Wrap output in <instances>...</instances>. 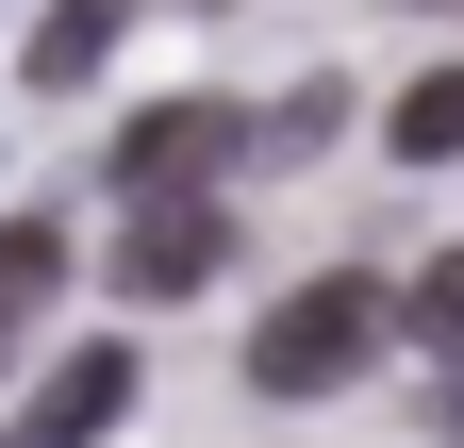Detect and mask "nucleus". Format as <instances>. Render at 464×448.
I'll return each instance as SVG.
<instances>
[{
  "mask_svg": "<svg viewBox=\"0 0 464 448\" xmlns=\"http://www.w3.org/2000/svg\"><path fill=\"white\" fill-rule=\"evenodd\" d=\"M116 34H133V0H50V17H34V83H100Z\"/></svg>",
  "mask_w": 464,
  "mask_h": 448,
  "instance_id": "nucleus-6",
  "label": "nucleus"
},
{
  "mask_svg": "<svg viewBox=\"0 0 464 448\" xmlns=\"http://www.w3.org/2000/svg\"><path fill=\"white\" fill-rule=\"evenodd\" d=\"M116 415H133V349H67L34 382V415H17V448H100Z\"/></svg>",
  "mask_w": 464,
  "mask_h": 448,
  "instance_id": "nucleus-4",
  "label": "nucleus"
},
{
  "mask_svg": "<svg viewBox=\"0 0 464 448\" xmlns=\"http://www.w3.org/2000/svg\"><path fill=\"white\" fill-rule=\"evenodd\" d=\"M382 316H398L382 283H299L249 332V382H266V399H348V382L382 365Z\"/></svg>",
  "mask_w": 464,
  "mask_h": 448,
  "instance_id": "nucleus-1",
  "label": "nucleus"
},
{
  "mask_svg": "<svg viewBox=\"0 0 464 448\" xmlns=\"http://www.w3.org/2000/svg\"><path fill=\"white\" fill-rule=\"evenodd\" d=\"M398 316H415V332H431V349L464 365V249H431V266H415V299H398Z\"/></svg>",
  "mask_w": 464,
  "mask_h": 448,
  "instance_id": "nucleus-8",
  "label": "nucleus"
},
{
  "mask_svg": "<svg viewBox=\"0 0 464 448\" xmlns=\"http://www.w3.org/2000/svg\"><path fill=\"white\" fill-rule=\"evenodd\" d=\"M216 249H232L216 200H150L133 233H116V283H133V299H183V283H216Z\"/></svg>",
  "mask_w": 464,
  "mask_h": 448,
  "instance_id": "nucleus-3",
  "label": "nucleus"
},
{
  "mask_svg": "<svg viewBox=\"0 0 464 448\" xmlns=\"http://www.w3.org/2000/svg\"><path fill=\"white\" fill-rule=\"evenodd\" d=\"M50 283H67V233H50V216H0V349L50 316Z\"/></svg>",
  "mask_w": 464,
  "mask_h": 448,
  "instance_id": "nucleus-5",
  "label": "nucleus"
},
{
  "mask_svg": "<svg viewBox=\"0 0 464 448\" xmlns=\"http://www.w3.org/2000/svg\"><path fill=\"white\" fill-rule=\"evenodd\" d=\"M382 133H398V166H448V150H464V67H431V83L398 100Z\"/></svg>",
  "mask_w": 464,
  "mask_h": 448,
  "instance_id": "nucleus-7",
  "label": "nucleus"
},
{
  "mask_svg": "<svg viewBox=\"0 0 464 448\" xmlns=\"http://www.w3.org/2000/svg\"><path fill=\"white\" fill-rule=\"evenodd\" d=\"M232 166H249V117H232V100H150V117L116 133V183L133 200H216Z\"/></svg>",
  "mask_w": 464,
  "mask_h": 448,
  "instance_id": "nucleus-2",
  "label": "nucleus"
}]
</instances>
